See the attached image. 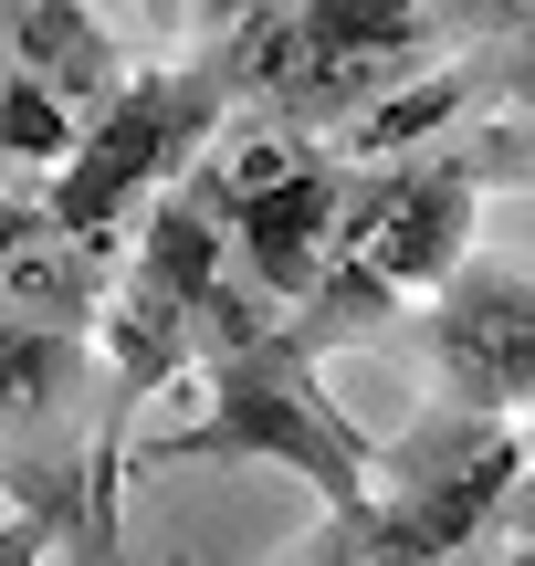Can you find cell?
I'll return each instance as SVG.
<instances>
[{
    "mask_svg": "<svg viewBox=\"0 0 535 566\" xmlns=\"http://www.w3.org/2000/svg\"><path fill=\"white\" fill-rule=\"evenodd\" d=\"M200 420L137 430L126 472H189V462H273L315 493L326 514H368V430L336 409L326 367L284 336V304L221 273L200 304Z\"/></svg>",
    "mask_w": 535,
    "mask_h": 566,
    "instance_id": "1",
    "label": "cell"
},
{
    "mask_svg": "<svg viewBox=\"0 0 535 566\" xmlns=\"http://www.w3.org/2000/svg\"><path fill=\"white\" fill-rule=\"evenodd\" d=\"M0 53H21L63 105H105L126 84V42L95 0H0Z\"/></svg>",
    "mask_w": 535,
    "mask_h": 566,
    "instance_id": "5",
    "label": "cell"
},
{
    "mask_svg": "<svg viewBox=\"0 0 535 566\" xmlns=\"http://www.w3.org/2000/svg\"><path fill=\"white\" fill-rule=\"evenodd\" d=\"M42 556H53V535L32 514H0V566H42Z\"/></svg>",
    "mask_w": 535,
    "mask_h": 566,
    "instance_id": "10",
    "label": "cell"
},
{
    "mask_svg": "<svg viewBox=\"0 0 535 566\" xmlns=\"http://www.w3.org/2000/svg\"><path fill=\"white\" fill-rule=\"evenodd\" d=\"M74 126H84V105H63L21 53H0V158L11 168H63L74 158Z\"/></svg>",
    "mask_w": 535,
    "mask_h": 566,
    "instance_id": "6",
    "label": "cell"
},
{
    "mask_svg": "<svg viewBox=\"0 0 535 566\" xmlns=\"http://www.w3.org/2000/svg\"><path fill=\"white\" fill-rule=\"evenodd\" d=\"M284 566H368V514H315V535Z\"/></svg>",
    "mask_w": 535,
    "mask_h": 566,
    "instance_id": "7",
    "label": "cell"
},
{
    "mask_svg": "<svg viewBox=\"0 0 535 566\" xmlns=\"http://www.w3.org/2000/svg\"><path fill=\"white\" fill-rule=\"evenodd\" d=\"M389 346L431 378V399L494 409V420H535V263L473 252L441 294H420L389 325Z\"/></svg>",
    "mask_w": 535,
    "mask_h": 566,
    "instance_id": "4",
    "label": "cell"
},
{
    "mask_svg": "<svg viewBox=\"0 0 535 566\" xmlns=\"http://www.w3.org/2000/svg\"><path fill=\"white\" fill-rule=\"evenodd\" d=\"M273 0H189V21H179V42H221V32H242V21H263Z\"/></svg>",
    "mask_w": 535,
    "mask_h": 566,
    "instance_id": "9",
    "label": "cell"
},
{
    "mask_svg": "<svg viewBox=\"0 0 535 566\" xmlns=\"http://www.w3.org/2000/svg\"><path fill=\"white\" fill-rule=\"evenodd\" d=\"M179 21H189V0H137V32L158 42V53H179Z\"/></svg>",
    "mask_w": 535,
    "mask_h": 566,
    "instance_id": "11",
    "label": "cell"
},
{
    "mask_svg": "<svg viewBox=\"0 0 535 566\" xmlns=\"http://www.w3.org/2000/svg\"><path fill=\"white\" fill-rule=\"evenodd\" d=\"M84 462H95V336L0 315V493L95 566Z\"/></svg>",
    "mask_w": 535,
    "mask_h": 566,
    "instance_id": "3",
    "label": "cell"
},
{
    "mask_svg": "<svg viewBox=\"0 0 535 566\" xmlns=\"http://www.w3.org/2000/svg\"><path fill=\"white\" fill-rule=\"evenodd\" d=\"M242 116V42H189V53H158V63H126V84L105 105H84L74 126V158L53 168L42 189V221L63 242H105L116 252L137 231V210L158 200L168 179L200 168V147Z\"/></svg>",
    "mask_w": 535,
    "mask_h": 566,
    "instance_id": "2",
    "label": "cell"
},
{
    "mask_svg": "<svg viewBox=\"0 0 535 566\" xmlns=\"http://www.w3.org/2000/svg\"><path fill=\"white\" fill-rule=\"evenodd\" d=\"M32 221H42V189H21V168L0 158V263H11V252L32 242Z\"/></svg>",
    "mask_w": 535,
    "mask_h": 566,
    "instance_id": "8",
    "label": "cell"
},
{
    "mask_svg": "<svg viewBox=\"0 0 535 566\" xmlns=\"http://www.w3.org/2000/svg\"><path fill=\"white\" fill-rule=\"evenodd\" d=\"M95 11H105V0H95Z\"/></svg>",
    "mask_w": 535,
    "mask_h": 566,
    "instance_id": "13",
    "label": "cell"
},
{
    "mask_svg": "<svg viewBox=\"0 0 535 566\" xmlns=\"http://www.w3.org/2000/svg\"><path fill=\"white\" fill-rule=\"evenodd\" d=\"M525 430H535V420H525Z\"/></svg>",
    "mask_w": 535,
    "mask_h": 566,
    "instance_id": "14",
    "label": "cell"
},
{
    "mask_svg": "<svg viewBox=\"0 0 535 566\" xmlns=\"http://www.w3.org/2000/svg\"><path fill=\"white\" fill-rule=\"evenodd\" d=\"M483 566H535V535H525V546H494V556H483Z\"/></svg>",
    "mask_w": 535,
    "mask_h": 566,
    "instance_id": "12",
    "label": "cell"
}]
</instances>
